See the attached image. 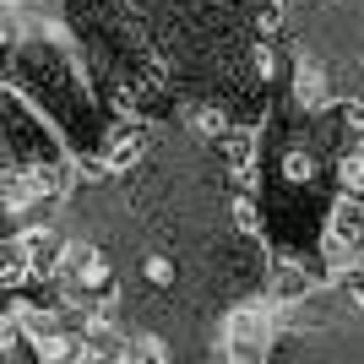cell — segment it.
<instances>
[{"mask_svg":"<svg viewBox=\"0 0 364 364\" xmlns=\"http://www.w3.org/2000/svg\"><path fill=\"white\" fill-rule=\"evenodd\" d=\"M326 256L332 267H364V196H343L326 213Z\"/></svg>","mask_w":364,"mask_h":364,"instance_id":"cell-1","label":"cell"},{"mask_svg":"<svg viewBox=\"0 0 364 364\" xmlns=\"http://www.w3.org/2000/svg\"><path fill=\"white\" fill-rule=\"evenodd\" d=\"M60 283L71 289V299H109V261L98 245L87 240H65V256H60Z\"/></svg>","mask_w":364,"mask_h":364,"instance_id":"cell-2","label":"cell"},{"mask_svg":"<svg viewBox=\"0 0 364 364\" xmlns=\"http://www.w3.org/2000/svg\"><path fill=\"white\" fill-rule=\"evenodd\" d=\"M16 240H22V250H28L33 277H60V256H65V234H60V228L33 223V228H22Z\"/></svg>","mask_w":364,"mask_h":364,"instance_id":"cell-3","label":"cell"},{"mask_svg":"<svg viewBox=\"0 0 364 364\" xmlns=\"http://www.w3.org/2000/svg\"><path fill=\"white\" fill-rule=\"evenodd\" d=\"M223 337H228V343L272 348V310H267V304H234V310L223 316Z\"/></svg>","mask_w":364,"mask_h":364,"instance_id":"cell-4","label":"cell"},{"mask_svg":"<svg viewBox=\"0 0 364 364\" xmlns=\"http://www.w3.org/2000/svg\"><path fill=\"white\" fill-rule=\"evenodd\" d=\"M267 289H272V304H304L310 294H316V277H310V267L294 256H277L272 261V277H267Z\"/></svg>","mask_w":364,"mask_h":364,"instance_id":"cell-5","label":"cell"},{"mask_svg":"<svg viewBox=\"0 0 364 364\" xmlns=\"http://www.w3.org/2000/svg\"><path fill=\"white\" fill-rule=\"evenodd\" d=\"M294 104H299L304 114H321V109L332 104L326 65H316V60H299V65H294Z\"/></svg>","mask_w":364,"mask_h":364,"instance_id":"cell-6","label":"cell"},{"mask_svg":"<svg viewBox=\"0 0 364 364\" xmlns=\"http://www.w3.org/2000/svg\"><path fill=\"white\" fill-rule=\"evenodd\" d=\"M141 152H147V125H114V136H109V147H104V164H109V174H125V168H136L141 164Z\"/></svg>","mask_w":364,"mask_h":364,"instance_id":"cell-7","label":"cell"},{"mask_svg":"<svg viewBox=\"0 0 364 364\" xmlns=\"http://www.w3.org/2000/svg\"><path fill=\"white\" fill-rule=\"evenodd\" d=\"M218 147L228 152V168H234V174L250 185V174H256V131H240V125H228Z\"/></svg>","mask_w":364,"mask_h":364,"instance_id":"cell-8","label":"cell"},{"mask_svg":"<svg viewBox=\"0 0 364 364\" xmlns=\"http://www.w3.org/2000/svg\"><path fill=\"white\" fill-rule=\"evenodd\" d=\"M33 267H28V250L22 240H0V289H16V283H28Z\"/></svg>","mask_w":364,"mask_h":364,"instance_id":"cell-9","label":"cell"},{"mask_svg":"<svg viewBox=\"0 0 364 364\" xmlns=\"http://www.w3.org/2000/svg\"><path fill=\"white\" fill-rule=\"evenodd\" d=\"M316 152H310V147H289V152H283V180H289V185H316Z\"/></svg>","mask_w":364,"mask_h":364,"instance_id":"cell-10","label":"cell"},{"mask_svg":"<svg viewBox=\"0 0 364 364\" xmlns=\"http://www.w3.org/2000/svg\"><path fill=\"white\" fill-rule=\"evenodd\" d=\"M120 364H168V353H164V343L158 337H125V348H120Z\"/></svg>","mask_w":364,"mask_h":364,"instance_id":"cell-11","label":"cell"},{"mask_svg":"<svg viewBox=\"0 0 364 364\" xmlns=\"http://www.w3.org/2000/svg\"><path fill=\"white\" fill-rule=\"evenodd\" d=\"M337 180H343V191H348V196H364V141L343 152V164H337Z\"/></svg>","mask_w":364,"mask_h":364,"instance_id":"cell-12","label":"cell"},{"mask_svg":"<svg viewBox=\"0 0 364 364\" xmlns=\"http://www.w3.org/2000/svg\"><path fill=\"white\" fill-rule=\"evenodd\" d=\"M22 337H28L22 316H16V310H0V359H11V353L22 348Z\"/></svg>","mask_w":364,"mask_h":364,"instance_id":"cell-13","label":"cell"},{"mask_svg":"<svg viewBox=\"0 0 364 364\" xmlns=\"http://www.w3.org/2000/svg\"><path fill=\"white\" fill-rule=\"evenodd\" d=\"M201 131V136H213V141H223V131H228V120H223V109H196V120H191Z\"/></svg>","mask_w":364,"mask_h":364,"instance_id":"cell-14","label":"cell"},{"mask_svg":"<svg viewBox=\"0 0 364 364\" xmlns=\"http://www.w3.org/2000/svg\"><path fill=\"white\" fill-rule=\"evenodd\" d=\"M141 272H147V283L168 289V283H174V261H168V256H147V267H141Z\"/></svg>","mask_w":364,"mask_h":364,"instance_id":"cell-15","label":"cell"},{"mask_svg":"<svg viewBox=\"0 0 364 364\" xmlns=\"http://www.w3.org/2000/svg\"><path fill=\"white\" fill-rule=\"evenodd\" d=\"M343 131L364 141V98H353V104H343Z\"/></svg>","mask_w":364,"mask_h":364,"instance_id":"cell-16","label":"cell"}]
</instances>
